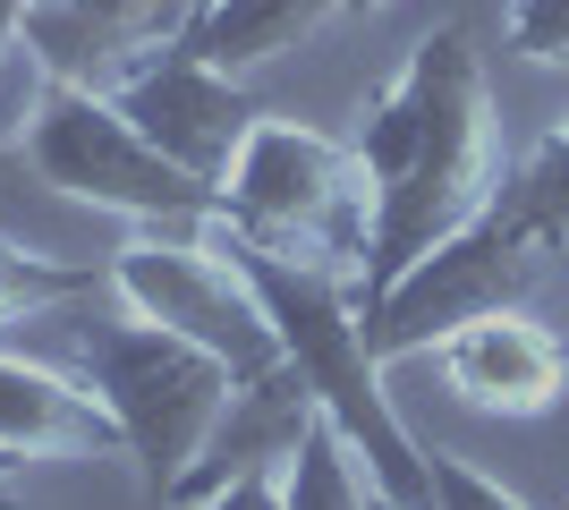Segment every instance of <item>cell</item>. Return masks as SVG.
<instances>
[{
    "label": "cell",
    "instance_id": "ba28073f",
    "mask_svg": "<svg viewBox=\"0 0 569 510\" xmlns=\"http://www.w3.org/2000/svg\"><path fill=\"white\" fill-rule=\"evenodd\" d=\"M102 94L128 111V128H137L162 162H179L188 179H204V188H221V170L238 162L247 128L263 120L256 102H247V86L204 69L188 43H162V51H144V60H128Z\"/></svg>",
    "mask_w": 569,
    "mask_h": 510
},
{
    "label": "cell",
    "instance_id": "603a6c76",
    "mask_svg": "<svg viewBox=\"0 0 569 510\" xmlns=\"http://www.w3.org/2000/svg\"><path fill=\"white\" fill-rule=\"evenodd\" d=\"M375 510H391V502H375Z\"/></svg>",
    "mask_w": 569,
    "mask_h": 510
},
{
    "label": "cell",
    "instance_id": "ffe728a7",
    "mask_svg": "<svg viewBox=\"0 0 569 510\" xmlns=\"http://www.w3.org/2000/svg\"><path fill=\"white\" fill-rule=\"evenodd\" d=\"M340 9H349V18H382V9H391V0H340Z\"/></svg>",
    "mask_w": 569,
    "mask_h": 510
},
{
    "label": "cell",
    "instance_id": "cb8c5ba5",
    "mask_svg": "<svg viewBox=\"0 0 569 510\" xmlns=\"http://www.w3.org/2000/svg\"><path fill=\"white\" fill-rule=\"evenodd\" d=\"M196 9H204V0H196Z\"/></svg>",
    "mask_w": 569,
    "mask_h": 510
},
{
    "label": "cell",
    "instance_id": "6da1fadb",
    "mask_svg": "<svg viewBox=\"0 0 569 510\" xmlns=\"http://www.w3.org/2000/svg\"><path fill=\"white\" fill-rule=\"evenodd\" d=\"M349 153L366 170V196H375V239H366V281H357V307H366L417 256H433L451 230H468L501 188L493 86H485L468 26H433L426 43L382 77Z\"/></svg>",
    "mask_w": 569,
    "mask_h": 510
},
{
    "label": "cell",
    "instance_id": "7a4b0ae2",
    "mask_svg": "<svg viewBox=\"0 0 569 510\" xmlns=\"http://www.w3.org/2000/svg\"><path fill=\"white\" fill-rule=\"evenodd\" d=\"M221 239V230H213ZM238 272L256 281L263 316L281 332V366L298 374V391L315 400V417L349 442V460L366 468L375 502L391 510H433V468H426V442L400 426L391 391H382V358L366 349V316H357V290L332 281V272H307V264H281L263 247H238Z\"/></svg>",
    "mask_w": 569,
    "mask_h": 510
},
{
    "label": "cell",
    "instance_id": "8992f818",
    "mask_svg": "<svg viewBox=\"0 0 569 510\" xmlns=\"http://www.w3.org/2000/svg\"><path fill=\"white\" fill-rule=\"evenodd\" d=\"M102 290L119 298V316L162 323V332L196 340L204 358H221L247 391L272 383V374H289L281 366V332H272V316H263L256 281L238 272V256L213 239V230H196V239L144 230V239H128L111 264H102Z\"/></svg>",
    "mask_w": 569,
    "mask_h": 510
},
{
    "label": "cell",
    "instance_id": "52a82bcc",
    "mask_svg": "<svg viewBox=\"0 0 569 510\" xmlns=\"http://www.w3.org/2000/svg\"><path fill=\"white\" fill-rule=\"evenodd\" d=\"M536 281H545V256L485 204L468 230H451V239L433 247V256H417L382 298L357 307V316H366V349H375L382 366L417 358V349H442L459 323H485V316H501V307H519Z\"/></svg>",
    "mask_w": 569,
    "mask_h": 510
},
{
    "label": "cell",
    "instance_id": "9a60e30c",
    "mask_svg": "<svg viewBox=\"0 0 569 510\" xmlns=\"http://www.w3.org/2000/svg\"><path fill=\"white\" fill-rule=\"evenodd\" d=\"M86 290H94V264H60V256H34V247L0 239V323L34 316V307H69Z\"/></svg>",
    "mask_w": 569,
    "mask_h": 510
},
{
    "label": "cell",
    "instance_id": "ac0fdd59",
    "mask_svg": "<svg viewBox=\"0 0 569 510\" xmlns=\"http://www.w3.org/2000/svg\"><path fill=\"white\" fill-rule=\"evenodd\" d=\"M196 510H289L281 502V468H230Z\"/></svg>",
    "mask_w": 569,
    "mask_h": 510
},
{
    "label": "cell",
    "instance_id": "d6986e66",
    "mask_svg": "<svg viewBox=\"0 0 569 510\" xmlns=\"http://www.w3.org/2000/svg\"><path fill=\"white\" fill-rule=\"evenodd\" d=\"M26 51V0H0V69H18Z\"/></svg>",
    "mask_w": 569,
    "mask_h": 510
},
{
    "label": "cell",
    "instance_id": "e0dca14e",
    "mask_svg": "<svg viewBox=\"0 0 569 510\" xmlns=\"http://www.w3.org/2000/svg\"><path fill=\"white\" fill-rule=\"evenodd\" d=\"M426 468H433V510H527L501 477H485V468L459 460V451H426Z\"/></svg>",
    "mask_w": 569,
    "mask_h": 510
},
{
    "label": "cell",
    "instance_id": "9c48e42d",
    "mask_svg": "<svg viewBox=\"0 0 569 510\" xmlns=\"http://www.w3.org/2000/svg\"><path fill=\"white\" fill-rule=\"evenodd\" d=\"M196 0H26V60L60 86H111L128 60L179 43Z\"/></svg>",
    "mask_w": 569,
    "mask_h": 510
},
{
    "label": "cell",
    "instance_id": "2e32d148",
    "mask_svg": "<svg viewBox=\"0 0 569 510\" xmlns=\"http://www.w3.org/2000/svg\"><path fill=\"white\" fill-rule=\"evenodd\" d=\"M501 34H510V51L536 60V69H569V0H510Z\"/></svg>",
    "mask_w": 569,
    "mask_h": 510
},
{
    "label": "cell",
    "instance_id": "3957f363",
    "mask_svg": "<svg viewBox=\"0 0 569 510\" xmlns=\"http://www.w3.org/2000/svg\"><path fill=\"white\" fill-rule=\"evenodd\" d=\"M221 239L263 247L281 264L332 272V281H366V239H375V196L357 170L349 137H323L307 120H256L238 162L221 170Z\"/></svg>",
    "mask_w": 569,
    "mask_h": 510
},
{
    "label": "cell",
    "instance_id": "44dd1931",
    "mask_svg": "<svg viewBox=\"0 0 569 510\" xmlns=\"http://www.w3.org/2000/svg\"><path fill=\"white\" fill-rule=\"evenodd\" d=\"M0 510H18V493H9V486H0Z\"/></svg>",
    "mask_w": 569,
    "mask_h": 510
},
{
    "label": "cell",
    "instance_id": "7402d4cb",
    "mask_svg": "<svg viewBox=\"0 0 569 510\" xmlns=\"http://www.w3.org/2000/svg\"><path fill=\"white\" fill-rule=\"evenodd\" d=\"M0 477H9V460H0Z\"/></svg>",
    "mask_w": 569,
    "mask_h": 510
},
{
    "label": "cell",
    "instance_id": "5bb4252c",
    "mask_svg": "<svg viewBox=\"0 0 569 510\" xmlns=\"http://www.w3.org/2000/svg\"><path fill=\"white\" fill-rule=\"evenodd\" d=\"M281 502H289V510H375L366 468L349 460V442H340L323 417H307V426H298V442H289V460H281Z\"/></svg>",
    "mask_w": 569,
    "mask_h": 510
},
{
    "label": "cell",
    "instance_id": "4fadbf2b",
    "mask_svg": "<svg viewBox=\"0 0 569 510\" xmlns=\"http://www.w3.org/2000/svg\"><path fill=\"white\" fill-rule=\"evenodd\" d=\"M493 213L510 221V230H519L536 256L569 247V120L552 128V137H536V153H527L519 170H501Z\"/></svg>",
    "mask_w": 569,
    "mask_h": 510
},
{
    "label": "cell",
    "instance_id": "8fae6325",
    "mask_svg": "<svg viewBox=\"0 0 569 510\" xmlns=\"http://www.w3.org/2000/svg\"><path fill=\"white\" fill-rule=\"evenodd\" d=\"M0 460H128V442L94 400V383L0 349Z\"/></svg>",
    "mask_w": 569,
    "mask_h": 510
},
{
    "label": "cell",
    "instance_id": "7c38bea8",
    "mask_svg": "<svg viewBox=\"0 0 569 510\" xmlns=\"http://www.w3.org/2000/svg\"><path fill=\"white\" fill-rule=\"evenodd\" d=\"M323 18H340V0H204L179 43H188L204 69L238 77V69H263V60L298 51Z\"/></svg>",
    "mask_w": 569,
    "mask_h": 510
},
{
    "label": "cell",
    "instance_id": "5b68a950",
    "mask_svg": "<svg viewBox=\"0 0 569 510\" xmlns=\"http://www.w3.org/2000/svg\"><path fill=\"white\" fill-rule=\"evenodd\" d=\"M18 162L34 170L43 188L77 196V204H94V213L137 221V230H162V239H196V230L221 221V196L204 188V179H188L179 162H162L102 86H60V77H43L34 120H26V137H18Z\"/></svg>",
    "mask_w": 569,
    "mask_h": 510
},
{
    "label": "cell",
    "instance_id": "30bf717a",
    "mask_svg": "<svg viewBox=\"0 0 569 510\" xmlns=\"http://www.w3.org/2000/svg\"><path fill=\"white\" fill-rule=\"evenodd\" d=\"M433 358H442V383H451L468 409H485V417H545V409H561V391H569L561 332H545L527 307H501V316H485V323H459Z\"/></svg>",
    "mask_w": 569,
    "mask_h": 510
},
{
    "label": "cell",
    "instance_id": "277c9868",
    "mask_svg": "<svg viewBox=\"0 0 569 510\" xmlns=\"http://www.w3.org/2000/svg\"><path fill=\"white\" fill-rule=\"evenodd\" d=\"M77 366H86L94 400L111 409L128 460L144 468V486L153 493H196L204 486V451L221 442L238 391H247L230 366L204 358L196 340L162 332V323H137V316L86 323Z\"/></svg>",
    "mask_w": 569,
    "mask_h": 510
}]
</instances>
